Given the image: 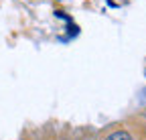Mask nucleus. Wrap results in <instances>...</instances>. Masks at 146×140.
Returning <instances> with one entry per match:
<instances>
[{"instance_id": "nucleus-1", "label": "nucleus", "mask_w": 146, "mask_h": 140, "mask_svg": "<svg viewBox=\"0 0 146 140\" xmlns=\"http://www.w3.org/2000/svg\"><path fill=\"white\" fill-rule=\"evenodd\" d=\"M106 140H132V136L128 134V132H124V130H120V132H114V134H110Z\"/></svg>"}]
</instances>
